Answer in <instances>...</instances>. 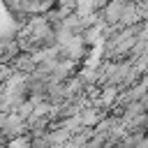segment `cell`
Masks as SVG:
<instances>
[{
  "label": "cell",
  "instance_id": "obj_1",
  "mask_svg": "<svg viewBox=\"0 0 148 148\" xmlns=\"http://www.w3.org/2000/svg\"><path fill=\"white\" fill-rule=\"evenodd\" d=\"M125 5H127V0H111V2L106 5V9H104V16H106V21H111V23H113V21H120Z\"/></svg>",
  "mask_w": 148,
  "mask_h": 148
},
{
  "label": "cell",
  "instance_id": "obj_3",
  "mask_svg": "<svg viewBox=\"0 0 148 148\" xmlns=\"http://www.w3.org/2000/svg\"><path fill=\"white\" fill-rule=\"evenodd\" d=\"M2 123H5V116H2V113H0V125H2Z\"/></svg>",
  "mask_w": 148,
  "mask_h": 148
},
{
  "label": "cell",
  "instance_id": "obj_2",
  "mask_svg": "<svg viewBox=\"0 0 148 148\" xmlns=\"http://www.w3.org/2000/svg\"><path fill=\"white\" fill-rule=\"evenodd\" d=\"M97 120H99V113H95V109H86L81 113V123L83 125H95Z\"/></svg>",
  "mask_w": 148,
  "mask_h": 148
}]
</instances>
